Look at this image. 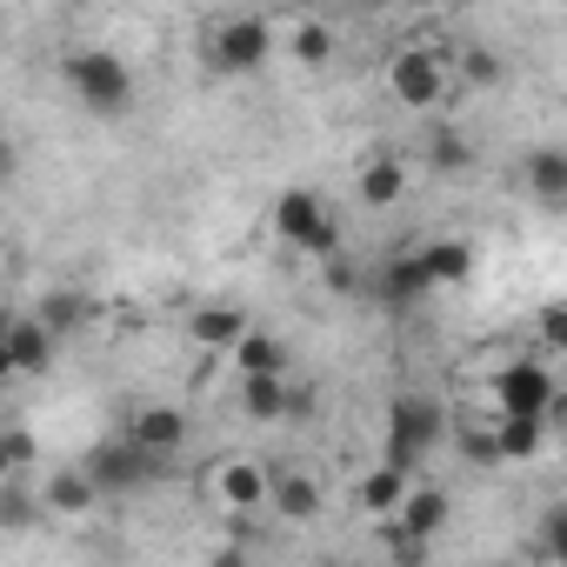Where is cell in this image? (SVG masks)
<instances>
[{
  "label": "cell",
  "instance_id": "cell-18",
  "mask_svg": "<svg viewBox=\"0 0 567 567\" xmlns=\"http://www.w3.org/2000/svg\"><path fill=\"white\" fill-rule=\"evenodd\" d=\"M94 501H101V487H94V474H87V467H68V474H54V481H48V514H74V520H81Z\"/></svg>",
  "mask_w": 567,
  "mask_h": 567
},
{
  "label": "cell",
  "instance_id": "cell-10",
  "mask_svg": "<svg viewBox=\"0 0 567 567\" xmlns=\"http://www.w3.org/2000/svg\"><path fill=\"white\" fill-rule=\"evenodd\" d=\"M127 441H141L147 454H167V461H174V454L187 447V414L147 401V408H134V421H127Z\"/></svg>",
  "mask_w": 567,
  "mask_h": 567
},
{
  "label": "cell",
  "instance_id": "cell-27",
  "mask_svg": "<svg viewBox=\"0 0 567 567\" xmlns=\"http://www.w3.org/2000/svg\"><path fill=\"white\" fill-rule=\"evenodd\" d=\"M328 54H334V34H328L321 21H308V28L295 34V61H308V68H321Z\"/></svg>",
  "mask_w": 567,
  "mask_h": 567
},
{
  "label": "cell",
  "instance_id": "cell-28",
  "mask_svg": "<svg viewBox=\"0 0 567 567\" xmlns=\"http://www.w3.org/2000/svg\"><path fill=\"white\" fill-rule=\"evenodd\" d=\"M28 520H34V501H28L21 481H8V501H0V527H8V534H28Z\"/></svg>",
  "mask_w": 567,
  "mask_h": 567
},
{
  "label": "cell",
  "instance_id": "cell-17",
  "mask_svg": "<svg viewBox=\"0 0 567 567\" xmlns=\"http://www.w3.org/2000/svg\"><path fill=\"white\" fill-rule=\"evenodd\" d=\"M401 194H408V167H401L394 154H374V161L361 167V200H368V207H394Z\"/></svg>",
  "mask_w": 567,
  "mask_h": 567
},
{
  "label": "cell",
  "instance_id": "cell-7",
  "mask_svg": "<svg viewBox=\"0 0 567 567\" xmlns=\"http://www.w3.org/2000/svg\"><path fill=\"white\" fill-rule=\"evenodd\" d=\"M388 87L401 107H441L447 94V54H427V48H401L388 61Z\"/></svg>",
  "mask_w": 567,
  "mask_h": 567
},
{
  "label": "cell",
  "instance_id": "cell-25",
  "mask_svg": "<svg viewBox=\"0 0 567 567\" xmlns=\"http://www.w3.org/2000/svg\"><path fill=\"white\" fill-rule=\"evenodd\" d=\"M28 467H34V434L28 427H8V441H0V474L21 481Z\"/></svg>",
  "mask_w": 567,
  "mask_h": 567
},
{
  "label": "cell",
  "instance_id": "cell-13",
  "mask_svg": "<svg viewBox=\"0 0 567 567\" xmlns=\"http://www.w3.org/2000/svg\"><path fill=\"white\" fill-rule=\"evenodd\" d=\"M520 181H527V194L534 200H567V147H534L527 161H520Z\"/></svg>",
  "mask_w": 567,
  "mask_h": 567
},
{
  "label": "cell",
  "instance_id": "cell-4",
  "mask_svg": "<svg viewBox=\"0 0 567 567\" xmlns=\"http://www.w3.org/2000/svg\"><path fill=\"white\" fill-rule=\"evenodd\" d=\"M167 454H147L141 441H101L94 454H87V474H94V487L101 494H141V487H154V481H167Z\"/></svg>",
  "mask_w": 567,
  "mask_h": 567
},
{
  "label": "cell",
  "instance_id": "cell-9",
  "mask_svg": "<svg viewBox=\"0 0 567 567\" xmlns=\"http://www.w3.org/2000/svg\"><path fill=\"white\" fill-rule=\"evenodd\" d=\"M374 295H381L388 308H414L421 295H434V274H427L421 247H414V254H394L388 267H374Z\"/></svg>",
  "mask_w": 567,
  "mask_h": 567
},
{
  "label": "cell",
  "instance_id": "cell-3",
  "mask_svg": "<svg viewBox=\"0 0 567 567\" xmlns=\"http://www.w3.org/2000/svg\"><path fill=\"white\" fill-rule=\"evenodd\" d=\"M274 234L288 240V247H301V254H315V260H341L334 214H328V200L308 194V187H288V194L274 200Z\"/></svg>",
  "mask_w": 567,
  "mask_h": 567
},
{
  "label": "cell",
  "instance_id": "cell-16",
  "mask_svg": "<svg viewBox=\"0 0 567 567\" xmlns=\"http://www.w3.org/2000/svg\"><path fill=\"white\" fill-rule=\"evenodd\" d=\"M408 494H414V481H408L401 467H388V461H381L374 474H361V507H368V514H388V520H394V514L408 507Z\"/></svg>",
  "mask_w": 567,
  "mask_h": 567
},
{
  "label": "cell",
  "instance_id": "cell-1",
  "mask_svg": "<svg viewBox=\"0 0 567 567\" xmlns=\"http://www.w3.org/2000/svg\"><path fill=\"white\" fill-rule=\"evenodd\" d=\"M441 441H447V408H441L434 394H401V401L388 408V467L414 474Z\"/></svg>",
  "mask_w": 567,
  "mask_h": 567
},
{
  "label": "cell",
  "instance_id": "cell-14",
  "mask_svg": "<svg viewBox=\"0 0 567 567\" xmlns=\"http://www.w3.org/2000/svg\"><path fill=\"white\" fill-rule=\"evenodd\" d=\"M447 514H454V501H447L441 487H421V481H414V494H408V507H401L394 520H401L414 540H434V534L447 527Z\"/></svg>",
  "mask_w": 567,
  "mask_h": 567
},
{
  "label": "cell",
  "instance_id": "cell-19",
  "mask_svg": "<svg viewBox=\"0 0 567 567\" xmlns=\"http://www.w3.org/2000/svg\"><path fill=\"white\" fill-rule=\"evenodd\" d=\"M421 260H427V274H434V288H461V280L474 274V247H467V240H427Z\"/></svg>",
  "mask_w": 567,
  "mask_h": 567
},
{
  "label": "cell",
  "instance_id": "cell-20",
  "mask_svg": "<svg viewBox=\"0 0 567 567\" xmlns=\"http://www.w3.org/2000/svg\"><path fill=\"white\" fill-rule=\"evenodd\" d=\"M234 368H240V381H260V374H288V348H280L274 334H247L240 348H234Z\"/></svg>",
  "mask_w": 567,
  "mask_h": 567
},
{
  "label": "cell",
  "instance_id": "cell-31",
  "mask_svg": "<svg viewBox=\"0 0 567 567\" xmlns=\"http://www.w3.org/2000/svg\"><path fill=\"white\" fill-rule=\"evenodd\" d=\"M461 454L487 467V461H501V441H494V434H461Z\"/></svg>",
  "mask_w": 567,
  "mask_h": 567
},
{
  "label": "cell",
  "instance_id": "cell-5",
  "mask_svg": "<svg viewBox=\"0 0 567 567\" xmlns=\"http://www.w3.org/2000/svg\"><path fill=\"white\" fill-rule=\"evenodd\" d=\"M267 54H274V21H260V14H234L207 34V68L214 74H260Z\"/></svg>",
  "mask_w": 567,
  "mask_h": 567
},
{
  "label": "cell",
  "instance_id": "cell-2",
  "mask_svg": "<svg viewBox=\"0 0 567 567\" xmlns=\"http://www.w3.org/2000/svg\"><path fill=\"white\" fill-rule=\"evenodd\" d=\"M68 87L87 114H127L134 107V68L107 48H81L68 54Z\"/></svg>",
  "mask_w": 567,
  "mask_h": 567
},
{
  "label": "cell",
  "instance_id": "cell-23",
  "mask_svg": "<svg viewBox=\"0 0 567 567\" xmlns=\"http://www.w3.org/2000/svg\"><path fill=\"white\" fill-rule=\"evenodd\" d=\"M494 441H501V461H534L547 441V421H501Z\"/></svg>",
  "mask_w": 567,
  "mask_h": 567
},
{
  "label": "cell",
  "instance_id": "cell-15",
  "mask_svg": "<svg viewBox=\"0 0 567 567\" xmlns=\"http://www.w3.org/2000/svg\"><path fill=\"white\" fill-rule=\"evenodd\" d=\"M187 334H194L200 348H240L254 328H247V315H240V308H227V301H220V308H200V315L187 321Z\"/></svg>",
  "mask_w": 567,
  "mask_h": 567
},
{
  "label": "cell",
  "instance_id": "cell-32",
  "mask_svg": "<svg viewBox=\"0 0 567 567\" xmlns=\"http://www.w3.org/2000/svg\"><path fill=\"white\" fill-rule=\"evenodd\" d=\"M328 280H334L341 295H354V288H361V280H354V267H348V260H328Z\"/></svg>",
  "mask_w": 567,
  "mask_h": 567
},
{
  "label": "cell",
  "instance_id": "cell-21",
  "mask_svg": "<svg viewBox=\"0 0 567 567\" xmlns=\"http://www.w3.org/2000/svg\"><path fill=\"white\" fill-rule=\"evenodd\" d=\"M240 408L254 414V421H280L295 408V394H288V374H260V381H240Z\"/></svg>",
  "mask_w": 567,
  "mask_h": 567
},
{
  "label": "cell",
  "instance_id": "cell-11",
  "mask_svg": "<svg viewBox=\"0 0 567 567\" xmlns=\"http://www.w3.org/2000/svg\"><path fill=\"white\" fill-rule=\"evenodd\" d=\"M54 361V328L34 315V321H14L8 328V374H48Z\"/></svg>",
  "mask_w": 567,
  "mask_h": 567
},
{
  "label": "cell",
  "instance_id": "cell-29",
  "mask_svg": "<svg viewBox=\"0 0 567 567\" xmlns=\"http://www.w3.org/2000/svg\"><path fill=\"white\" fill-rule=\"evenodd\" d=\"M540 547H547L554 567H567V507H554V514L540 520Z\"/></svg>",
  "mask_w": 567,
  "mask_h": 567
},
{
  "label": "cell",
  "instance_id": "cell-22",
  "mask_svg": "<svg viewBox=\"0 0 567 567\" xmlns=\"http://www.w3.org/2000/svg\"><path fill=\"white\" fill-rule=\"evenodd\" d=\"M467 161H474L467 134H454V127H434V134H427V167H434V174H467Z\"/></svg>",
  "mask_w": 567,
  "mask_h": 567
},
{
  "label": "cell",
  "instance_id": "cell-12",
  "mask_svg": "<svg viewBox=\"0 0 567 567\" xmlns=\"http://www.w3.org/2000/svg\"><path fill=\"white\" fill-rule=\"evenodd\" d=\"M321 501H328V494H321V481H315V474L280 467V474H274V501H267V507H274L280 520H315V514H321Z\"/></svg>",
  "mask_w": 567,
  "mask_h": 567
},
{
  "label": "cell",
  "instance_id": "cell-24",
  "mask_svg": "<svg viewBox=\"0 0 567 567\" xmlns=\"http://www.w3.org/2000/svg\"><path fill=\"white\" fill-rule=\"evenodd\" d=\"M41 321L54 328V341H61V334H81V328H87V301H81V295H48Z\"/></svg>",
  "mask_w": 567,
  "mask_h": 567
},
{
  "label": "cell",
  "instance_id": "cell-30",
  "mask_svg": "<svg viewBox=\"0 0 567 567\" xmlns=\"http://www.w3.org/2000/svg\"><path fill=\"white\" fill-rule=\"evenodd\" d=\"M534 334L567 354V308H540V315H534Z\"/></svg>",
  "mask_w": 567,
  "mask_h": 567
},
{
  "label": "cell",
  "instance_id": "cell-6",
  "mask_svg": "<svg viewBox=\"0 0 567 567\" xmlns=\"http://www.w3.org/2000/svg\"><path fill=\"white\" fill-rule=\"evenodd\" d=\"M494 401H501V421H547L554 414V374L534 354H520L494 374Z\"/></svg>",
  "mask_w": 567,
  "mask_h": 567
},
{
  "label": "cell",
  "instance_id": "cell-26",
  "mask_svg": "<svg viewBox=\"0 0 567 567\" xmlns=\"http://www.w3.org/2000/svg\"><path fill=\"white\" fill-rule=\"evenodd\" d=\"M461 74H467L474 87H494L507 68H501V54H494V48H461Z\"/></svg>",
  "mask_w": 567,
  "mask_h": 567
},
{
  "label": "cell",
  "instance_id": "cell-8",
  "mask_svg": "<svg viewBox=\"0 0 567 567\" xmlns=\"http://www.w3.org/2000/svg\"><path fill=\"white\" fill-rule=\"evenodd\" d=\"M214 494L247 520V514H260V507L274 501V474H267L260 461H227V467H214Z\"/></svg>",
  "mask_w": 567,
  "mask_h": 567
}]
</instances>
